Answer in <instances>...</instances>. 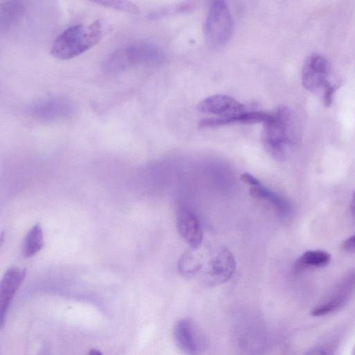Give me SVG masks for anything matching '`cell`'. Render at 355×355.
<instances>
[{"instance_id": "cell-16", "label": "cell", "mask_w": 355, "mask_h": 355, "mask_svg": "<svg viewBox=\"0 0 355 355\" xmlns=\"http://www.w3.org/2000/svg\"><path fill=\"white\" fill-rule=\"evenodd\" d=\"M331 254L323 250H311L304 252L294 262L293 271L300 272L309 268H321L331 261Z\"/></svg>"}, {"instance_id": "cell-4", "label": "cell", "mask_w": 355, "mask_h": 355, "mask_svg": "<svg viewBox=\"0 0 355 355\" xmlns=\"http://www.w3.org/2000/svg\"><path fill=\"white\" fill-rule=\"evenodd\" d=\"M100 21L89 25L76 24L65 29L55 40L51 49L53 57L59 60L76 58L94 46L101 39Z\"/></svg>"}, {"instance_id": "cell-12", "label": "cell", "mask_w": 355, "mask_h": 355, "mask_svg": "<svg viewBox=\"0 0 355 355\" xmlns=\"http://www.w3.org/2000/svg\"><path fill=\"white\" fill-rule=\"evenodd\" d=\"M26 272L25 268L12 266L6 270L1 279L0 284L1 326L12 300L26 277Z\"/></svg>"}, {"instance_id": "cell-7", "label": "cell", "mask_w": 355, "mask_h": 355, "mask_svg": "<svg viewBox=\"0 0 355 355\" xmlns=\"http://www.w3.org/2000/svg\"><path fill=\"white\" fill-rule=\"evenodd\" d=\"M25 112L34 121L49 123L71 119L76 112V106L67 97L49 96L32 102L26 107Z\"/></svg>"}, {"instance_id": "cell-10", "label": "cell", "mask_w": 355, "mask_h": 355, "mask_svg": "<svg viewBox=\"0 0 355 355\" xmlns=\"http://www.w3.org/2000/svg\"><path fill=\"white\" fill-rule=\"evenodd\" d=\"M200 112L218 118H227L245 112V105L225 94H214L202 100L198 105Z\"/></svg>"}, {"instance_id": "cell-22", "label": "cell", "mask_w": 355, "mask_h": 355, "mask_svg": "<svg viewBox=\"0 0 355 355\" xmlns=\"http://www.w3.org/2000/svg\"><path fill=\"white\" fill-rule=\"evenodd\" d=\"M304 355H327V353L320 348L314 347L307 351Z\"/></svg>"}, {"instance_id": "cell-14", "label": "cell", "mask_w": 355, "mask_h": 355, "mask_svg": "<svg viewBox=\"0 0 355 355\" xmlns=\"http://www.w3.org/2000/svg\"><path fill=\"white\" fill-rule=\"evenodd\" d=\"M26 11V5L21 1H3L0 3V30L9 31L21 19Z\"/></svg>"}, {"instance_id": "cell-11", "label": "cell", "mask_w": 355, "mask_h": 355, "mask_svg": "<svg viewBox=\"0 0 355 355\" xmlns=\"http://www.w3.org/2000/svg\"><path fill=\"white\" fill-rule=\"evenodd\" d=\"M355 291V270L349 272L340 282L331 295L315 308L313 315H323L343 306Z\"/></svg>"}, {"instance_id": "cell-18", "label": "cell", "mask_w": 355, "mask_h": 355, "mask_svg": "<svg viewBox=\"0 0 355 355\" xmlns=\"http://www.w3.org/2000/svg\"><path fill=\"white\" fill-rule=\"evenodd\" d=\"M94 3L102 5L109 8L125 12L132 15H137L139 12V8H138V6L135 5L134 3L128 1H94Z\"/></svg>"}, {"instance_id": "cell-17", "label": "cell", "mask_w": 355, "mask_h": 355, "mask_svg": "<svg viewBox=\"0 0 355 355\" xmlns=\"http://www.w3.org/2000/svg\"><path fill=\"white\" fill-rule=\"evenodd\" d=\"M44 245V234L39 223L34 225L26 234L23 243L22 252L25 257H32Z\"/></svg>"}, {"instance_id": "cell-6", "label": "cell", "mask_w": 355, "mask_h": 355, "mask_svg": "<svg viewBox=\"0 0 355 355\" xmlns=\"http://www.w3.org/2000/svg\"><path fill=\"white\" fill-rule=\"evenodd\" d=\"M233 21L227 5L223 1L211 3L204 26L207 44L214 49L223 46L231 37Z\"/></svg>"}, {"instance_id": "cell-2", "label": "cell", "mask_w": 355, "mask_h": 355, "mask_svg": "<svg viewBox=\"0 0 355 355\" xmlns=\"http://www.w3.org/2000/svg\"><path fill=\"white\" fill-rule=\"evenodd\" d=\"M262 144L264 149L274 159L286 160L300 140L297 119L288 107L279 106L270 113L263 123Z\"/></svg>"}, {"instance_id": "cell-24", "label": "cell", "mask_w": 355, "mask_h": 355, "mask_svg": "<svg viewBox=\"0 0 355 355\" xmlns=\"http://www.w3.org/2000/svg\"><path fill=\"white\" fill-rule=\"evenodd\" d=\"M87 355H102V353L97 349H92Z\"/></svg>"}, {"instance_id": "cell-23", "label": "cell", "mask_w": 355, "mask_h": 355, "mask_svg": "<svg viewBox=\"0 0 355 355\" xmlns=\"http://www.w3.org/2000/svg\"><path fill=\"white\" fill-rule=\"evenodd\" d=\"M350 207H351V210L353 212V214H355V190L354 191L352 196Z\"/></svg>"}, {"instance_id": "cell-9", "label": "cell", "mask_w": 355, "mask_h": 355, "mask_svg": "<svg viewBox=\"0 0 355 355\" xmlns=\"http://www.w3.org/2000/svg\"><path fill=\"white\" fill-rule=\"evenodd\" d=\"M176 226L179 234L190 248H196L202 241V229L196 214L186 206L178 207L176 213Z\"/></svg>"}, {"instance_id": "cell-19", "label": "cell", "mask_w": 355, "mask_h": 355, "mask_svg": "<svg viewBox=\"0 0 355 355\" xmlns=\"http://www.w3.org/2000/svg\"><path fill=\"white\" fill-rule=\"evenodd\" d=\"M190 9V5L181 4L180 6H174L170 8H165L164 9L155 11L152 13L151 17L154 18L160 17L166 15H169L175 12H184Z\"/></svg>"}, {"instance_id": "cell-3", "label": "cell", "mask_w": 355, "mask_h": 355, "mask_svg": "<svg viewBox=\"0 0 355 355\" xmlns=\"http://www.w3.org/2000/svg\"><path fill=\"white\" fill-rule=\"evenodd\" d=\"M166 60L163 51L157 46L145 42L121 46L104 59L102 68L107 73H119L143 67L160 65Z\"/></svg>"}, {"instance_id": "cell-1", "label": "cell", "mask_w": 355, "mask_h": 355, "mask_svg": "<svg viewBox=\"0 0 355 355\" xmlns=\"http://www.w3.org/2000/svg\"><path fill=\"white\" fill-rule=\"evenodd\" d=\"M178 269L188 279L207 286H214L232 277L236 261L232 252L224 246L200 245L182 254Z\"/></svg>"}, {"instance_id": "cell-15", "label": "cell", "mask_w": 355, "mask_h": 355, "mask_svg": "<svg viewBox=\"0 0 355 355\" xmlns=\"http://www.w3.org/2000/svg\"><path fill=\"white\" fill-rule=\"evenodd\" d=\"M250 194L270 203L282 215H288L291 211V205L287 199L268 189L260 182L250 187Z\"/></svg>"}, {"instance_id": "cell-5", "label": "cell", "mask_w": 355, "mask_h": 355, "mask_svg": "<svg viewBox=\"0 0 355 355\" xmlns=\"http://www.w3.org/2000/svg\"><path fill=\"white\" fill-rule=\"evenodd\" d=\"M331 68L325 57L315 53L305 60L302 70V84L312 92H322V101L325 107L331 105L334 94L339 87V84L329 80Z\"/></svg>"}, {"instance_id": "cell-8", "label": "cell", "mask_w": 355, "mask_h": 355, "mask_svg": "<svg viewBox=\"0 0 355 355\" xmlns=\"http://www.w3.org/2000/svg\"><path fill=\"white\" fill-rule=\"evenodd\" d=\"M173 338L185 355H200L206 347V339L197 324L189 318L179 320L173 328Z\"/></svg>"}, {"instance_id": "cell-20", "label": "cell", "mask_w": 355, "mask_h": 355, "mask_svg": "<svg viewBox=\"0 0 355 355\" xmlns=\"http://www.w3.org/2000/svg\"><path fill=\"white\" fill-rule=\"evenodd\" d=\"M342 248L347 252L355 254V234L346 239L342 243Z\"/></svg>"}, {"instance_id": "cell-13", "label": "cell", "mask_w": 355, "mask_h": 355, "mask_svg": "<svg viewBox=\"0 0 355 355\" xmlns=\"http://www.w3.org/2000/svg\"><path fill=\"white\" fill-rule=\"evenodd\" d=\"M270 113L262 111H245L240 114L227 118H207L199 122L200 128H216L230 124L264 123Z\"/></svg>"}, {"instance_id": "cell-21", "label": "cell", "mask_w": 355, "mask_h": 355, "mask_svg": "<svg viewBox=\"0 0 355 355\" xmlns=\"http://www.w3.org/2000/svg\"><path fill=\"white\" fill-rule=\"evenodd\" d=\"M240 178L243 183L250 187L256 185L259 182V180L258 179H257L255 177H254L252 175L248 173H242L241 175Z\"/></svg>"}]
</instances>
